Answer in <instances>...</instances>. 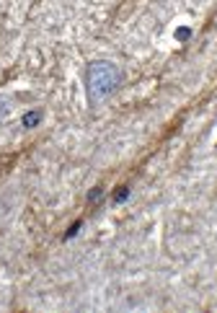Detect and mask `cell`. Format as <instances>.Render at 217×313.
Segmentation results:
<instances>
[{"instance_id": "4", "label": "cell", "mask_w": 217, "mask_h": 313, "mask_svg": "<svg viewBox=\"0 0 217 313\" xmlns=\"http://www.w3.org/2000/svg\"><path fill=\"white\" fill-rule=\"evenodd\" d=\"M80 228H83V222H80V220H78V222H72V226H70V230L65 233V241H70L72 236H78V230H80Z\"/></svg>"}, {"instance_id": "3", "label": "cell", "mask_w": 217, "mask_h": 313, "mask_svg": "<svg viewBox=\"0 0 217 313\" xmlns=\"http://www.w3.org/2000/svg\"><path fill=\"white\" fill-rule=\"evenodd\" d=\"M189 36H192V28H189V26H181V28H176V39H178V42H186Z\"/></svg>"}, {"instance_id": "5", "label": "cell", "mask_w": 217, "mask_h": 313, "mask_svg": "<svg viewBox=\"0 0 217 313\" xmlns=\"http://www.w3.org/2000/svg\"><path fill=\"white\" fill-rule=\"evenodd\" d=\"M127 197H130V189H127V186H122V189L116 192V194H114V202L119 204V202H124V200H127Z\"/></svg>"}, {"instance_id": "1", "label": "cell", "mask_w": 217, "mask_h": 313, "mask_svg": "<svg viewBox=\"0 0 217 313\" xmlns=\"http://www.w3.org/2000/svg\"><path fill=\"white\" fill-rule=\"evenodd\" d=\"M124 76L122 70L112 62V60H93L86 68V94H88V104L96 106L104 104L112 94H116V88L122 86Z\"/></svg>"}, {"instance_id": "2", "label": "cell", "mask_w": 217, "mask_h": 313, "mask_svg": "<svg viewBox=\"0 0 217 313\" xmlns=\"http://www.w3.org/2000/svg\"><path fill=\"white\" fill-rule=\"evenodd\" d=\"M39 122H42V112H39V109H31V112H26V114L21 116V124H24L26 130H34Z\"/></svg>"}, {"instance_id": "6", "label": "cell", "mask_w": 217, "mask_h": 313, "mask_svg": "<svg viewBox=\"0 0 217 313\" xmlns=\"http://www.w3.org/2000/svg\"><path fill=\"white\" fill-rule=\"evenodd\" d=\"M98 197H101V189H93L90 194H88V200H98Z\"/></svg>"}]
</instances>
